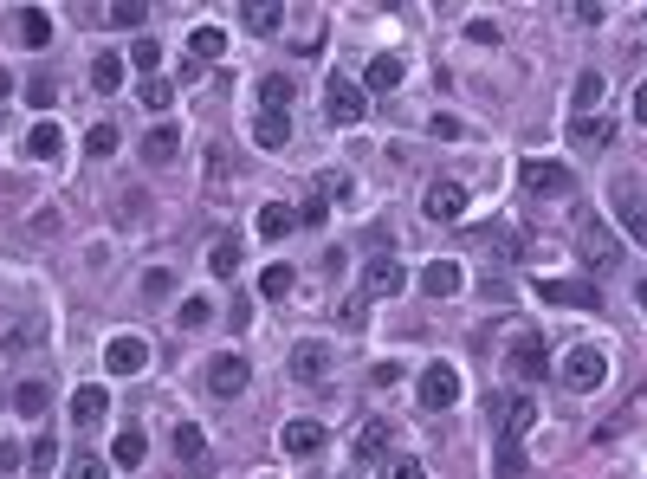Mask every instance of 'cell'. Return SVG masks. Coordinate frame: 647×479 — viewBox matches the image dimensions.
<instances>
[{"mask_svg": "<svg viewBox=\"0 0 647 479\" xmlns=\"http://www.w3.org/2000/svg\"><path fill=\"white\" fill-rule=\"evenodd\" d=\"M208 318H214V305H208V298H188V305H182V331H201Z\"/></svg>", "mask_w": 647, "mask_h": 479, "instance_id": "cell-44", "label": "cell"}, {"mask_svg": "<svg viewBox=\"0 0 647 479\" xmlns=\"http://www.w3.org/2000/svg\"><path fill=\"white\" fill-rule=\"evenodd\" d=\"M110 460H117V467H143V434L123 428V434H117V447H110Z\"/></svg>", "mask_w": 647, "mask_h": 479, "instance_id": "cell-36", "label": "cell"}, {"mask_svg": "<svg viewBox=\"0 0 647 479\" xmlns=\"http://www.w3.org/2000/svg\"><path fill=\"white\" fill-rule=\"evenodd\" d=\"M259 104H266V111H285V104H292V78H259Z\"/></svg>", "mask_w": 647, "mask_h": 479, "instance_id": "cell-35", "label": "cell"}, {"mask_svg": "<svg viewBox=\"0 0 647 479\" xmlns=\"http://www.w3.org/2000/svg\"><path fill=\"white\" fill-rule=\"evenodd\" d=\"M570 98H576V117L596 111V104H602V72H576V91H570Z\"/></svg>", "mask_w": 647, "mask_h": 479, "instance_id": "cell-32", "label": "cell"}, {"mask_svg": "<svg viewBox=\"0 0 647 479\" xmlns=\"http://www.w3.org/2000/svg\"><path fill=\"white\" fill-rule=\"evenodd\" d=\"M52 460H59V441H52V434H39V441H33V467H39V473H46V467H52Z\"/></svg>", "mask_w": 647, "mask_h": 479, "instance_id": "cell-48", "label": "cell"}, {"mask_svg": "<svg viewBox=\"0 0 647 479\" xmlns=\"http://www.w3.org/2000/svg\"><path fill=\"white\" fill-rule=\"evenodd\" d=\"M7 91H13V78H7V72H0V98H7Z\"/></svg>", "mask_w": 647, "mask_h": 479, "instance_id": "cell-53", "label": "cell"}, {"mask_svg": "<svg viewBox=\"0 0 647 479\" xmlns=\"http://www.w3.org/2000/svg\"><path fill=\"white\" fill-rule=\"evenodd\" d=\"M65 479H110V454H72Z\"/></svg>", "mask_w": 647, "mask_h": 479, "instance_id": "cell-34", "label": "cell"}, {"mask_svg": "<svg viewBox=\"0 0 647 479\" xmlns=\"http://www.w3.org/2000/svg\"><path fill=\"white\" fill-rule=\"evenodd\" d=\"M563 382H570L576 395H596L602 382H609V350H596V344H576L570 357H563Z\"/></svg>", "mask_w": 647, "mask_h": 479, "instance_id": "cell-1", "label": "cell"}, {"mask_svg": "<svg viewBox=\"0 0 647 479\" xmlns=\"http://www.w3.org/2000/svg\"><path fill=\"white\" fill-rule=\"evenodd\" d=\"M20 39L26 46H52V13L46 7H20Z\"/></svg>", "mask_w": 647, "mask_h": 479, "instance_id": "cell-27", "label": "cell"}, {"mask_svg": "<svg viewBox=\"0 0 647 479\" xmlns=\"http://www.w3.org/2000/svg\"><path fill=\"white\" fill-rule=\"evenodd\" d=\"M538 298L544 305H563V311H596V285L589 279H538Z\"/></svg>", "mask_w": 647, "mask_h": 479, "instance_id": "cell-5", "label": "cell"}, {"mask_svg": "<svg viewBox=\"0 0 647 479\" xmlns=\"http://www.w3.org/2000/svg\"><path fill=\"white\" fill-rule=\"evenodd\" d=\"M39 344H46V311H26V318L7 324V337H0L7 357H26V350H39Z\"/></svg>", "mask_w": 647, "mask_h": 479, "instance_id": "cell-11", "label": "cell"}, {"mask_svg": "<svg viewBox=\"0 0 647 479\" xmlns=\"http://www.w3.org/2000/svg\"><path fill=\"white\" fill-rule=\"evenodd\" d=\"M382 479H428V467H421V460H389Z\"/></svg>", "mask_w": 647, "mask_h": 479, "instance_id": "cell-47", "label": "cell"}, {"mask_svg": "<svg viewBox=\"0 0 647 479\" xmlns=\"http://www.w3.org/2000/svg\"><path fill=\"white\" fill-rule=\"evenodd\" d=\"M26 104H33V111H52V104H59V78H52V72H39L33 85H26Z\"/></svg>", "mask_w": 647, "mask_h": 479, "instance_id": "cell-37", "label": "cell"}, {"mask_svg": "<svg viewBox=\"0 0 647 479\" xmlns=\"http://www.w3.org/2000/svg\"><path fill=\"white\" fill-rule=\"evenodd\" d=\"M499 479H525V447L499 441Z\"/></svg>", "mask_w": 647, "mask_h": 479, "instance_id": "cell-42", "label": "cell"}, {"mask_svg": "<svg viewBox=\"0 0 647 479\" xmlns=\"http://www.w3.org/2000/svg\"><path fill=\"white\" fill-rule=\"evenodd\" d=\"M13 408H20V415H46V408H52V389H46V382H20V389H13Z\"/></svg>", "mask_w": 647, "mask_h": 479, "instance_id": "cell-29", "label": "cell"}, {"mask_svg": "<svg viewBox=\"0 0 647 479\" xmlns=\"http://www.w3.org/2000/svg\"><path fill=\"white\" fill-rule=\"evenodd\" d=\"M518 182H525V195H570L576 175L563 169V162H525V169H518Z\"/></svg>", "mask_w": 647, "mask_h": 479, "instance_id": "cell-9", "label": "cell"}, {"mask_svg": "<svg viewBox=\"0 0 647 479\" xmlns=\"http://www.w3.org/2000/svg\"><path fill=\"white\" fill-rule=\"evenodd\" d=\"M169 98H175V85H162V78H143V104H149V111H169Z\"/></svg>", "mask_w": 647, "mask_h": 479, "instance_id": "cell-43", "label": "cell"}, {"mask_svg": "<svg viewBox=\"0 0 647 479\" xmlns=\"http://www.w3.org/2000/svg\"><path fill=\"white\" fill-rule=\"evenodd\" d=\"M175 460H208V434H201L195 421H182V428H175Z\"/></svg>", "mask_w": 647, "mask_h": 479, "instance_id": "cell-30", "label": "cell"}, {"mask_svg": "<svg viewBox=\"0 0 647 479\" xmlns=\"http://www.w3.org/2000/svg\"><path fill=\"white\" fill-rule=\"evenodd\" d=\"M233 266H240V240H214L208 246V272H214V279H227Z\"/></svg>", "mask_w": 647, "mask_h": 479, "instance_id": "cell-33", "label": "cell"}, {"mask_svg": "<svg viewBox=\"0 0 647 479\" xmlns=\"http://www.w3.org/2000/svg\"><path fill=\"white\" fill-rule=\"evenodd\" d=\"M104 408H110V395H104V389H78V395H72V421H78V428H98Z\"/></svg>", "mask_w": 647, "mask_h": 479, "instance_id": "cell-24", "label": "cell"}, {"mask_svg": "<svg viewBox=\"0 0 647 479\" xmlns=\"http://www.w3.org/2000/svg\"><path fill=\"white\" fill-rule=\"evenodd\" d=\"M13 460H20V447L7 441V447H0V473H13Z\"/></svg>", "mask_w": 647, "mask_h": 479, "instance_id": "cell-51", "label": "cell"}, {"mask_svg": "<svg viewBox=\"0 0 647 479\" xmlns=\"http://www.w3.org/2000/svg\"><path fill=\"white\" fill-rule=\"evenodd\" d=\"M460 285H466V272L453 266V259H434V266L421 272V292H428V298H453Z\"/></svg>", "mask_w": 647, "mask_h": 479, "instance_id": "cell-15", "label": "cell"}, {"mask_svg": "<svg viewBox=\"0 0 647 479\" xmlns=\"http://www.w3.org/2000/svg\"><path fill=\"white\" fill-rule=\"evenodd\" d=\"M363 318H369L363 298H343V305H337V324H343V331H363Z\"/></svg>", "mask_w": 647, "mask_h": 479, "instance_id": "cell-45", "label": "cell"}, {"mask_svg": "<svg viewBox=\"0 0 647 479\" xmlns=\"http://www.w3.org/2000/svg\"><path fill=\"white\" fill-rule=\"evenodd\" d=\"M246 382H253V369H246V357H233V350H220L208 363V389L220 402H227V395H246Z\"/></svg>", "mask_w": 647, "mask_h": 479, "instance_id": "cell-8", "label": "cell"}, {"mask_svg": "<svg viewBox=\"0 0 647 479\" xmlns=\"http://www.w3.org/2000/svg\"><path fill=\"white\" fill-rule=\"evenodd\" d=\"M402 285H408V272L395 266V259H369V272H363V292L369 298H395Z\"/></svg>", "mask_w": 647, "mask_h": 479, "instance_id": "cell-14", "label": "cell"}, {"mask_svg": "<svg viewBox=\"0 0 647 479\" xmlns=\"http://www.w3.org/2000/svg\"><path fill=\"white\" fill-rule=\"evenodd\" d=\"M641 311H647V279H641Z\"/></svg>", "mask_w": 647, "mask_h": 479, "instance_id": "cell-54", "label": "cell"}, {"mask_svg": "<svg viewBox=\"0 0 647 479\" xmlns=\"http://www.w3.org/2000/svg\"><path fill=\"white\" fill-rule=\"evenodd\" d=\"M635 123H647V85H635Z\"/></svg>", "mask_w": 647, "mask_h": 479, "instance_id": "cell-52", "label": "cell"}, {"mask_svg": "<svg viewBox=\"0 0 647 479\" xmlns=\"http://www.w3.org/2000/svg\"><path fill=\"white\" fill-rule=\"evenodd\" d=\"M259 298H292V266H266L259 272Z\"/></svg>", "mask_w": 647, "mask_h": 479, "instance_id": "cell-38", "label": "cell"}, {"mask_svg": "<svg viewBox=\"0 0 647 479\" xmlns=\"http://www.w3.org/2000/svg\"><path fill=\"white\" fill-rule=\"evenodd\" d=\"M466 39H473V46H499V26H492V20H473V26H466Z\"/></svg>", "mask_w": 647, "mask_h": 479, "instance_id": "cell-49", "label": "cell"}, {"mask_svg": "<svg viewBox=\"0 0 647 479\" xmlns=\"http://www.w3.org/2000/svg\"><path fill=\"white\" fill-rule=\"evenodd\" d=\"M279 441H285V454H318V447H324V428H318V421H285Z\"/></svg>", "mask_w": 647, "mask_h": 479, "instance_id": "cell-21", "label": "cell"}, {"mask_svg": "<svg viewBox=\"0 0 647 479\" xmlns=\"http://www.w3.org/2000/svg\"><path fill=\"white\" fill-rule=\"evenodd\" d=\"M460 402V369L453 363H428L421 369V408H453Z\"/></svg>", "mask_w": 647, "mask_h": 479, "instance_id": "cell-6", "label": "cell"}, {"mask_svg": "<svg viewBox=\"0 0 647 479\" xmlns=\"http://www.w3.org/2000/svg\"><path fill=\"white\" fill-rule=\"evenodd\" d=\"M324 104H330V117H337V123H363L369 91L356 85V78H330V85H324Z\"/></svg>", "mask_w": 647, "mask_h": 479, "instance_id": "cell-7", "label": "cell"}, {"mask_svg": "<svg viewBox=\"0 0 647 479\" xmlns=\"http://www.w3.org/2000/svg\"><path fill=\"white\" fill-rule=\"evenodd\" d=\"M143 20H149V7H143V0H123V7H110V26H123V33H136Z\"/></svg>", "mask_w": 647, "mask_h": 479, "instance_id": "cell-41", "label": "cell"}, {"mask_svg": "<svg viewBox=\"0 0 647 479\" xmlns=\"http://www.w3.org/2000/svg\"><path fill=\"white\" fill-rule=\"evenodd\" d=\"M240 20H246V33H253V39H272V33L285 26V7H279V0H253Z\"/></svg>", "mask_w": 647, "mask_h": 479, "instance_id": "cell-18", "label": "cell"}, {"mask_svg": "<svg viewBox=\"0 0 647 479\" xmlns=\"http://www.w3.org/2000/svg\"><path fill=\"white\" fill-rule=\"evenodd\" d=\"M538 428V402L531 395H518V402H505V428H499V441H512V447H525V434Z\"/></svg>", "mask_w": 647, "mask_h": 479, "instance_id": "cell-13", "label": "cell"}, {"mask_svg": "<svg viewBox=\"0 0 647 479\" xmlns=\"http://www.w3.org/2000/svg\"><path fill=\"white\" fill-rule=\"evenodd\" d=\"M253 143L259 149H285V143H292V117H285V111H259L253 117Z\"/></svg>", "mask_w": 647, "mask_h": 479, "instance_id": "cell-16", "label": "cell"}, {"mask_svg": "<svg viewBox=\"0 0 647 479\" xmlns=\"http://www.w3.org/2000/svg\"><path fill=\"white\" fill-rule=\"evenodd\" d=\"M609 136H615V130H609V123H602V117H576L570 143H576V149H602V143H609Z\"/></svg>", "mask_w": 647, "mask_h": 479, "instance_id": "cell-31", "label": "cell"}, {"mask_svg": "<svg viewBox=\"0 0 647 479\" xmlns=\"http://www.w3.org/2000/svg\"><path fill=\"white\" fill-rule=\"evenodd\" d=\"M220 52H227V39H220L214 26H195V33H188V59H195V65H214Z\"/></svg>", "mask_w": 647, "mask_h": 479, "instance_id": "cell-28", "label": "cell"}, {"mask_svg": "<svg viewBox=\"0 0 647 479\" xmlns=\"http://www.w3.org/2000/svg\"><path fill=\"white\" fill-rule=\"evenodd\" d=\"M85 149H91V156H117V123H91Z\"/></svg>", "mask_w": 647, "mask_h": 479, "instance_id": "cell-40", "label": "cell"}, {"mask_svg": "<svg viewBox=\"0 0 647 479\" xmlns=\"http://www.w3.org/2000/svg\"><path fill=\"white\" fill-rule=\"evenodd\" d=\"M389 441H395V428H389V421H363V428H356V454H363V460L389 454Z\"/></svg>", "mask_w": 647, "mask_h": 479, "instance_id": "cell-25", "label": "cell"}, {"mask_svg": "<svg viewBox=\"0 0 647 479\" xmlns=\"http://www.w3.org/2000/svg\"><path fill=\"white\" fill-rule=\"evenodd\" d=\"M505 369H512L518 382H544V376H550V357H544V337H538V331L512 337V350H505Z\"/></svg>", "mask_w": 647, "mask_h": 479, "instance_id": "cell-2", "label": "cell"}, {"mask_svg": "<svg viewBox=\"0 0 647 479\" xmlns=\"http://www.w3.org/2000/svg\"><path fill=\"white\" fill-rule=\"evenodd\" d=\"M298 227V208H279V201H272V208H259V240H285Z\"/></svg>", "mask_w": 647, "mask_h": 479, "instance_id": "cell-26", "label": "cell"}, {"mask_svg": "<svg viewBox=\"0 0 647 479\" xmlns=\"http://www.w3.org/2000/svg\"><path fill=\"white\" fill-rule=\"evenodd\" d=\"M615 208H622L628 240H641V246H647V201H635V188H628V182H615Z\"/></svg>", "mask_w": 647, "mask_h": 479, "instance_id": "cell-17", "label": "cell"}, {"mask_svg": "<svg viewBox=\"0 0 647 479\" xmlns=\"http://www.w3.org/2000/svg\"><path fill=\"white\" fill-rule=\"evenodd\" d=\"M130 65H136L143 78H156V72H162V46H156V39H136V46H130Z\"/></svg>", "mask_w": 647, "mask_h": 479, "instance_id": "cell-39", "label": "cell"}, {"mask_svg": "<svg viewBox=\"0 0 647 479\" xmlns=\"http://www.w3.org/2000/svg\"><path fill=\"white\" fill-rule=\"evenodd\" d=\"M104 369H110V376H143V369H149V337H136V331L110 337V344H104Z\"/></svg>", "mask_w": 647, "mask_h": 479, "instance_id": "cell-4", "label": "cell"}, {"mask_svg": "<svg viewBox=\"0 0 647 479\" xmlns=\"http://www.w3.org/2000/svg\"><path fill=\"white\" fill-rule=\"evenodd\" d=\"M175 156H182V130H175V123H156V130L143 136V162L149 169H169Z\"/></svg>", "mask_w": 647, "mask_h": 479, "instance_id": "cell-12", "label": "cell"}, {"mask_svg": "<svg viewBox=\"0 0 647 479\" xmlns=\"http://www.w3.org/2000/svg\"><path fill=\"white\" fill-rule=\"evenodd\" d=\"M324 344H311V337H305V344H292V376L298 382H324Z\"/></svg>", "mask_w": 647, "mask_h": 479, "instance_id": "cell-20", "label": "cell"}, {"mask_svg": "<svg viewBox=\"0 0 647 479\" xmlns=\"http://www.w3.org/2000/svg\"><path fill=\"white\" fill-rule=\"evenodd\" d=\"M434 136H447V143H453V136H466V130H460V117H447V111H440V117H434Z\"/></svg>", "mask_w": 647, "mask_h": 479, "instance_id": "cell-50", "label": "cell"}, {"mask_svg": "<svg viewBox=\"0 0 647 479\" xmlns=\"http://www.w3.org/2000/svg\"><path fill=\"white\" fill-rule=\"evenodd\" d=\"M143 292H149V298H169V292H175V272H162V266L143 272Z\"/></svg>", "mask_w": 647, "mask_h": 479, "instance_id": "cell-46", "label": "cell"}, {"mask_svg": "<svg viewBox=\"0 0 647 479\" xmlns=\"http://www.w3.org/2000/svg\"><path fill=\"white\" fill-rule=\"evenodd\" d=\"M395 85H402V59H395V52H376L369 72H363V91L376 98V91H395Z\"/></svg>", "mask_w": 647, "mask_h": 479, "instance_id": "cell-19", "label": "cell"}, {"mask_svg": "<svg viewBox=\"0 0 647 479\" xmlns=\"http://www.w3.org/2000/svg\"><path fill=\"white\" fill-rule=\"evenodd\" d=\"M0 123H7V111H0Z\"/></svg>", "mask_w": 647, "mask_h": 479, "instance_id": "cell-55", "label": "cell"}, {"mask_svg": "<svg viewBox=\"0 0 647 479\" xmlns=\"http://www.w3.org/2000/svg\"><path fill=\"white\" fill-rule=\"evenodd\" d=\"M59 149H65V130H59V123H33V136H26V156H39V162H52V156H59Z\"/></svg>", "mask_w": 647, "mask_h": 479, "instance_id": "cell-22", "label": "cell"}, {"mask_svg": "<svg viewBox=\"0 0 647 479\" xmlns=\"http://www.w3.org/2000/svg\"><path fill=\"white\" fill-rule=\"evenodd\" d=\"M421 214H428V221H460V214H466V188L460 182H428Z\"/></svg>", "mask_w": 647, "mask_h": 479, "instance_id": "cell-10", "label": "cell"}, {"mask_svg": "<svg viewBox=\"0 0 647 479\" xmlns=\"http://www.w3.org/2000/svg\"><path fill=\"white\" fill-rule=\"evenodd\" d=\"M91 85H98L104 98H117V91H123V59H117V52H98V59H91Z\"/></svg>", "mask_w": 647, "mask_h": 479, "instance_id": "cell-23", "label": "cell"}, {"mask_svg": "<svg viewBox=\"0 0 647 479\" xmlns=\"http://www.w3.org/2000/svg\"><path fill=\"white\" fill-rule=\"evenodd\" d=\"M576 246H583V259H589V272H609L615 259V240H609V227L596 221V214H576Z\"/></svg>", "mask_w": 647, "mask_h": 479, "instance_id": "cell-3", "label": "cell"}]
</instances>
